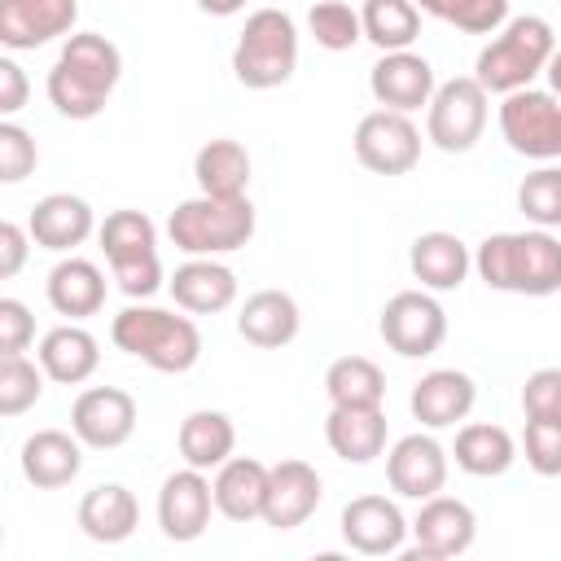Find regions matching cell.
I'll use <instances>...</instances> for the list:
<instances>
[{"instance_id":"6da1fadb","label":"cell","mask_w":561,"mask_h":561,"mask_svg":"<svg viewBox=\"0 0 561 561\" xmlns=\"http://www.w3.org/2000/svg\"><path fill=\"white\" fill-rule=\"evenodd\" d=\"M118 75H123V53L105 35L96 31L70 35L48 70V101L61 118L88 123L105 110L110 92L118 88Z\"/></svg>"},{"instance_id":"7a4b0ae2","label":"cell","mask_w":561,"mask_h":561,"mask_svg":"<svg viewBox=\"0 0 561 561\" xmlns=\"http://www.w3.org/2000/svg\"><path fill=\"white\" fill-rule=\"evenodd\" d=\"M473 267L486 280V289L548 298V294L561 289V241L548 228L495 232L478 245Z\"/></svg>"},{"instance_id":"3957f363","label":"cell","mask_w":561,"mask_h":561,"mask_svg":"<svg viewBox=\"0 0 561 561\" xmlns=\"http://www.w3.org/2000/svg\"><path fill=\"white\" fill-rule=\"evenodd\" d=\"M110 337L118 351L145 359L158 373H188L202 359V333L188 316L162 311V307H123L110 324Z\"/></svg>"},{"instance_id":"277c9868","label":"cell","mask_w":561,"mask_h":561,"mask_svg":"<svg viewBox=\"0 0 561 561\" xmlns=\"http://www.w3.org/2000/svg\"><path fill=\"white\" fill-rule=\"evenodd\" d=\"M557 53V35L552 26L539 18V13H522V18H508L500 26V35L478 53L473 61V79L486 88V92H517V88H530L535 75L548 70Z\"/></svg>"},{"instance_id":"5b68a950","label":"cell","mask_w":561,"mask_h":561,"mask_svg":"<svg viewBox=\"0 0 561 561\" xmlns=\"http://www.w3.org/2000/svg\"><path fill=\"white\" fill-rule=\"evenodd\" d=\"M167 237L175 241V250L184 254H232L254 237V206L250 197H188L171 210L167 219Z\"/></svg>"},{"instance_id":"8992f818","label":"cell","mask_w":561,"mask_h":561,"mask_svg":"<svg viewBox=\"0 0 561 561\" xmlns=\"http://www.w3.org/2000/svg\"><path fill=\"white\" fill-rule=\"evenodd\" d=\"M298 66V31L285 9H254L232 48V75L250 92L289 83Z\"/></svg>"},{"instance_id":"52a82bcc","label":"cell","mask_w":561,"mask_h":561,"mask_svg":"<svg viewBox=\"0 0 561 561\" xmlns=\"http://www.w3.org/2000/svg\"><path fill=\"white\" fill-rule=\"evenodd\" d=\"M110 272L127 298H149L162 289V259H158V228L145 210H114L96 228Z\"/></svg>"},{"instance_id":"ba28073f","label":"cell","mask_w":561,"mask_h":561,"mask_svg":"<svg viewBox=\"0 0 561 561\" xmlns=\"http://www.w3.org/2000/svg\"><path fill=\"white\" fill-rule=\"evenodd\" d=\"M486 88L473 75H456L447 83L434 88L430 96V114H425V136L443 149V153H465L482 140L486 127Z\"/></svg>"},{"instance_id":"9c48e42d","label":"cell","mask_w":561,"mask_h":561,"mask_svg":"<svg viewBox=\"0 0 561 561\" xmlns=\"http://www.w3.org/2000/svg\"><path fill=\"white\" fill-rule=\"evenodd\" d=\"M500 131L513 153L552 162L561 158V96L539 88H517L500 105Z\"/></svg>"},{"instance_id":"30bf717a","label":"cell","mask_w":561,"mask_h":561,"mask_svg":"<svg viewBox=\"0 0 561 561\" xmlns=\"http://www.w3.org/2000/svg\"><path fill=\"white\" fill-rule=\"evenodd\" d=\"M381 342L403 359H425L447 337V311L425 289H403L381 307Z\"/></svg>"},{"instance_id":"8fae6325","label":"cell","mask_w":561,"mask_h":561,"mask_svg":"<svg viewBox=\"0 0 561 561\" xmlns=\"http://www.w3.org/2000/svg\"><path fill=\"white\" fill-rule=\"evenodd\" d=\"M355 158L373 175H408L421 162V131L399 110H373L355 127Z\"/></svg>"},{"instance_id":"7c38bea8","label":"cell","mask_w":561,"mask_h":561,"mask_svg":"<svg viewBox=\"0 0 561 561\" xmlns=\"http://www.w3.org/2000/svg\"><path fill=\"white\" fill-rule=\"evenodd\" d=\"M412 539H416V548L408 552V561H447V557H460L473 548L478 517L465 500H451L438 491V495L421 500V513L412 522Z\"/></svg>"},{"instance_id":"4fadbf2b","label":"cell","mask_w":561,"mask_h":561,"mask_svg":"<svg viewBox=\"0 0 561 561\" xmlns=\"http://www.w3.org/2000/svg\"><path fill=\"white\" fill-rule=\"evenodd\" d=\"M210 508H215V486L206 478V469L184 465L180 473H171L158 491V526L167 539L175 543H193L206 535L210 526Z\"/></svg>"},{"instance_id":"5bb4252c","label":"cell","mask_w":561,"mask_h":561,"mask_svg":"<svg viewBox=\"0 0 561 561\" xmlns=\"http://www.w3.org/2000/svg\"><path fill=\"white\" fill-rule=\"evenodd\" d=\"M70 430L83 438V447L114 451L136 434V399L118 386H92L75 399Z\"/></svg>"},{"instance_id":"9a60e30c","label":"cell","mask_w":561,"mask_h":561,"mask_svg":"<svg viewBox=\"0 0 561 561\" xmlns=\"http://www.w3.org/2000/svg\"><path fill=\"white\" fill-rule=\"evenodd\" d=\"M386 482L403 500H430L447 486V447L430 434H408L386 456Z\"/></svg>"},{"instance_id":"2e32d148","label":"cell","mask_w":561,"mask_h":561,"mask_svg":"<svg viewBox=\"0 0 561 561\" xmlns=\"http://www.w3.org/2000/svg\"><path fill=\"white\" fill-rule=\"evenodd\" d=\"M75 22H79L75 0H0V44L13 53L44 48L57 35H70Z\"/></svg>"},{"instance_id":"e0dca14e","label":"cell","mask_w":561,"mask_h":561,"mask_svg":"<svg viewBox=\"0 0 561 561\" xmlns=\"http://www.w3.org/2000/svg\"><path fill=\"white\" fill-rule=\"evenodd\" d=\"M408 530H412L408 517L386 495H355L342 508V539H346V548H355L364 557H390V552H399L403 539H408Z\"/></svg>"},{"instance_id":"ac0fdd59","label":"cell","mask_w":561,"mask_h":561,"mask_svg":"<svg viewBox=\"0 0 561 561\" xmlns=\"http://www.w3.org/2000/svg\"><path fill=\"white\" fill-rule=\"evenodd\" d=\"M368 88H373L381 110L412 114V110L430 105L438 83H434V66L421 53L399 48V53H381V61L368 70Z\"/></svg>"},{"instance_id":"d6986e66","label":"cell","mask_w":561,"mask_h":561,"mask_svg":"<svg viewBox=\"0 0 561 561\" xmlns=\"http://www.w3.org/2000/svg\"><path fill=\"white\" fill-rule=\"evenodd\" d=\"M473 403H478V386L460 368H434V373H425L412 386V399H408L412 416L425 430H447V425L465 421L473 412Z\"/></svg>"},{"instance_id":"ffe728a7","label":"cell","mask_w":561,"mask_h":561,"mask_svg":"<svg viewBox=\"0 0 561 561\" xmlns=\"http://www.w3.org/2000/svg\"><path fill=\"white\" fill-rule=\"evenodd\" d=\"M320 508V473L307 460H280L267 473V504L263 522L272 530H294Z\"/></svg>"},{"instance_id":"44dd1931","label":"cell","mask_w":561,"mask_h":561,"mask_svg":"<svg viewBox=\"0 0 561 561\" xmlns=\"http://www.w3.org/2000/svg\"><path fill=\"white\" fill-rule=\"evenodd\" d=\"M83 469V438L70 430H35L22 443V478L39 491L70 486Z\"/></svg>"},{"instance_id":"7402d4cb","label":"cell","mask_w":561,"mask_h":561,"mask_svg":"<svg viewBox=\"0 0 561 561\" xmlns=\"http://www.w3.org/2000/svg\"><path fill=\"white\" fill-rule=\"evenodd\" d=\"M96 219H92V206L75 193H48L35 202L31 219H26V232L39 250H53V254H66L75 245H83L92 237Z\"/></svg>"},{"instance_id":"603a6c76","label":"cell","mask_w":561,"mask_h":561,"mask_svg":"<svg viewBox=\"0 0 561 561\" xmlns=\"http://www.w3.org/2000/svg\"><path fill=\"white\" fill-rule=\"evenodd\" d=\"M171 298L193 311V316H215V311H228L237 302V272L219 259H202L193 254L188 263L175 267V276L167 280Z\"/></svg>"},{"instance_id":"cb8c5ba5","label":"cell","mask_w":561,"mask_h":561,"mask_svg":"<svg viewBox=\"0 0 561 561\" xmlns=\"http://www.w3.org/2000/svg\"><path fill=\"white\" fill-rule=\"evenodd\" d=\"M302 329V316H298V302L285 294V289H259L241 302V316H237V333L259 346V351H280L298 337Z\"/></svg>"},{"instance_id":"d4e9b609","label":"cell","mask_w":561,"mask_h":561,"mask_svg":"<svg viewBox=\"0 0 561 561\" xmlns=\"http://www.w3.org/2000/svg\"><path fill=\"white\" fill-rule=\"evenodd\" d=\"M267 465L254 460V456H228L219 469H215V508L228 517V522H254L263 517V504H267Z\"/></svg>"},{"instance_id":"484cf974","label":"cell","mask_w":561,"mask_h":561,"mask_svg":"<svg viewBox=\"0 0 561 561\" xmlns=\"http://www.w3.org/2000/svg\"><path fill=\"white\" fill-rule=\"evenodd\" d=\"M408 267L425 289L447 294V289L465 285V276L473 267V254L456 232H421L408 250Z\"/></svg>"},{"instance_id":"4316f807","label":"cell","mask_w":561,"mask_h":561,"mask_svg":"<svg viewBox=\"0 0 561 561\" xmlns=\"http://www.w3.org/2000/svg\"><path fill=\"white\" fill-rule=\"evenodd\" d=\"M75 522L96 543H123L140 526V504L123 482H101L79 500Z\"/></svg>"},{"instance_id":"83f0119b","label":"cell","mask_w":561,"mask_h":561,"mask_svg":"<svg viewBox=\"0 0 561 561\" xmlns=\"http://www.w3.org/2000/svg\"><path fill=\"white\" fill-rule=\"evenodd\" d=\"M324 438L337 460L346 465H368L386 451V412L377 408H329Z\"/></svg>"},{"instance_id":"f1b7e54d","label":"cell","mask_w":561,"mask_h":561,"mask_svg":"<svg viewBox=\"0 0 561 561\" xmlns=\"http://www.w3.org/2000/svg\"><path fill=\"white\" fill-rule=\"evenodd\" d=\"M44 294L53 302L57 316H70V320H88L105 307V276L92 259H61L48 280H44Z\"/></svg>"},{"instance_id":"f546056e","label":"cell","mask_w":561,"mask_h":561,"mask_svg":"<svg viewBox=\"0 0 561 561\" xmlns=\"http://www.w3.org/2000/svg\"><path fill=\"white\" fill-rule=\"evenodd\" d=\"M101 364V346L83 324H57L44 333L39 342V368L57 381V386H79L96 373Z\"/></svg>"},{"instance_id":"4dcf8cb0","label":"cell","mask_w":561,"mask_h":561,"mask_svg":"<svg viewBox=\"0 0 561 561\" xmlns=\"http://www.w3.org/2000/svg\"><path fill=\"white\" fill-rule=\"evenodd\" d=\"M175 443H180L184 465H193V469H206V473H210V469H219V465L232 456V447H237V425H232V416H228V412L197 408V412H188V416L180 421Z\"/></svg>"},{"instance_id":"1f68e13d","label":"cell","mask_w":561,"mask_h":561,"mask_svg":"<svg viewBox=\"0 0 561 561\" xmlns=\"http://www.w3.org/2000/svg\"><path fill=\"white\" fill-rule=\"evenodd\" d=\"M193 180L206 197H245L250 188V153L241 140L215 136L193 158Z\"/></svg>"},{"instance_id":"d6a6232c","label":"cell","mask_w":561,"mask_h":561,"mask_svg":"<svg viewBox=\"0 0 561 561\" xmlns=\"http://www.w3.org/2000/svg\"><path fill=\"white\" fill-rule=\"evenodd\" d=\"M451 456H456V465H460L465 473H473V478H500V473H508V465L517 460V443H513V434H508L504 425L478 421V425H460Z\"/></svg>"},{"instance_id":"836d02e7","label":"cell","mask_w":561,"mask_h":561,"mask_svg":"<svg viewBox=\"0 0 561 561\" xmlns=\"http://www.w3.org/2000/svg\"><path fill=\"white\" fill-rule=\"evenodd\" d=\"M324 394L333 408H377L386 399V373L364 355H342L324 373Z\"/></svg>"},{"instance_id":"e575fe53","label":"cell","mask_w":561,"mask_h":561,"mask_svg":"<svg viewBox=\"0 0 561 561\" xmlns=\"http://www.w3.org/2000/svg\"><path fill=\"white\" fill-rule=\"evenodd\" d=\"M359 22L364 39H373L381 53L412 48V39L421 35V9L412 0H364Z\"/></svg>"},{"instance_id":"d590c367","label":"cell","mask_w":561,"mask_h":561,"mask_svg":"<svg viewBox=\"0 0 561 561\" xmlns=\"http://www.w3.org/2000/svg\"><path fill=\"white\" fill-rule=\"evenodd\" d=\"M421 13L451 22L465 35H495L508 22V0H412Z\"/></svg>"},{"instance_id":"8d00e7d4","label":"cell","mask_w":561,"mask_h":561,"mask_svg":"<svg viewBox=\"0 0 561 561\" xmlns=\"http://www.w3.org/2000/svg\"><path fill=\"white\" fill-rule=\"evenodd\" d=\"M44 368L26 355H0V416H22L44 394Z\"/></svg>"},{"instance_id":"74e56055","label":"cell","mask_w":561,"mask_h":561,"mask_svg":"<svg viewBox=\"0 0 561 561\" xmlns=\"http://www.w3.org/2000/svg\"><path fill=\"white\" fill-rule=\"evenodd\" d=\"M307 26H311L316 44L329 48V53H346V48H355L364 39V22H359V13L346 0H320V4H311Z\"/></svg>"},{"instance_id":"f35d334b","label":"cell","mask_w":561,"mask_h":561,"mask_svg":"<svg viewBox=\"0 0 561 561\" xmlns=\"http://www.w3.org/2000/svg\"><path fill=\"white\" fill-rule=\"evenodd\" d=\"M517 210L535 224V228H557L561 224V171L557 167H539L517 184Z\"/></svg>"},{"instance_id":"ab89813d","label":"cell","mask_w":561,"mask_h":561,"mask_svg":"<svg viewBox=\"0 0 561 561\" xmlns=\"http://www.w3.org/2000/svg\"><path fill=\"white\" fill-rule=\"evenodd\" d=\"M35 162H39V149H35L31 131L18 127L13 118H4L0 123V180L4 184H22L35 171Z\"/></svg>"},{"instance_id":"60d3db41","label":"cell","mask_w":561,"mask_h":561,"mask_svg":"<svg viewBox=\"0 0 561 561\" xmlns=\"http://www.w3.org/2000/svg\"><path fill=\"white\" fill-rule=\"evenodd\" d=\"M526 421H561V368H539L522 386Z\"/></svg>"},{"instance_id":"b9f144b4","label":"cell","mask_w":561,"mask_h":561,"mask_svg":"<svg viewBox=\"0 0 561 561\" xmlns=\"http://www.w3.org/2000/svg\"><path fill=\"white\" fill-rule=\"evenodd\" d=\"M526 465L539 478H561V421H526Z\"/></svg>"},{"instance_id":"7bdbcfd3","label":"cell","mask_w":561,"mask_h":561,"mask_svg":"<svg viewBox=\"0 0 561 561\" xmlns=\"http://www.w3.org/2000/svg\"><path fill=\"white\" fill-rule=\"evenodd\" d=\"M35 337V316L18 298H0V355H22Z\"/></svg>"},{"instance_id":"ee69618b","label":"cell","mask_w":561,"mask_h":561,"mask_svg":"<svg viewBox=\"0 0 561 561\" xmlns=\"http://www.w3.org/2000/svg\"><path fill=\"white\" fill-rule=\"evenodd\" d=\"M26 92H31V83H26L22 66H18L13 57H0V114H4V118L18 114V110L26 105Z\"/></svg>"},{"instance_id":"f6af8a7d","label":"cell","mask_w":561,"mask_h":561,"mask_svg":"<svg viewBox=\"0 0 561 561\" xmlns=\"http://www.w3.org/2000/svg\"><path fill=\"white\" fill-rule=\"evenodd\" d=\"M26 237H31V232H22V228H18V224H9V219L0 224V276H4V280L22 272L26 250H31V245H26Z\"/></svg>"},{"instance_id":"bcb514c9","label":"cell","mask_w":561,"mask_h":561,"mask_svg":"<svg viewBox=\"0 0 561 561\" xmlns=\"http://www.w3.org/2000/svg\"><path fill=\"white\" fill-rule=\"evenodd\" d=\"M197 9L210 13V18H232V13L245 9V0H197Z\"/></svg>"},{"instance_id":"7dc6e473","label":"cell","mask_w":561,"mask_h":561,"mask_svg":"<svg viewBox=\"0 0 561 561\" xmlns=\"http://www.w3.org/2000/svg\"><path fill=\"white\" fill-rule=\"evenodd\" d=\"M543 75H548V83H552V96H561V48L552 53V61H548Z\"/></svg>"}]
</instances>
